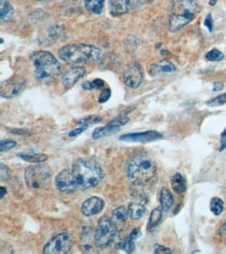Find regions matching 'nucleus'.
<instances>
[{
  "mask_svg": "<svg viewBox=\"0 0 226 254\" xmlns=\"http://www.w3.org/2000/svg\"><path fill=\"white\" fill-rule=\"evenodd\" d=\"M125 86L130 88H137L144 80V72L140 63L131 64L125 69L123 74Z\"/></svg>",
  "mask_w": 226,
  "mask_h": 254,
  "instance_id": "11",
  "label": "nucleus"
},
{
  "mask_svg": "<svg viewBox=\"0 0 226 254\" xmlns=\"http://www.w3.org/2000/svg\"><path fill=\"white\" fill-rule=\"evenodd\" d=\"M84 67H75L68 70L62 77V82L65 88H71L86 74Z\"/></svg>",
  "mask_w": 226,
  "mask_h": 254,
  "instance_id": "14",
  "label": "nucleus"
},
{
  "mask_svg": "<svg viewBox=\"0 0 226 254\" xmlns=\"http://www.w3.org/2000/svg\"><path fill=\"white\" fill-rule=\"evenodd\" d=\"M73 239L69 234L63 232L58 234L44 246L45 254H64L70 251L73 247Z\"/></svg>",
  "mask_w": 226,
  "mask_h": 254,
  "instance_id": "8",
  "label": "nucleus"
},
{
  "mask_svg": "<svg viewBox=\"0 0 226 254\" xmlns=\"http://www.w3.org/2000/svg\"><path fill=\"white\" fill-rule=\"evenodd\" d=\"M129 217L133 220H138L146 213V209L144 205L138 203H131L128 207Z\"/></svg>",
  "mask_w": 226,
  "mask_h": 254,
  "instance_id": "24",
  "label": "nucleus"
},
{
  "mask_svg": "<svg viewBox=\"0 0 226 254\" xmlns=\"http://www.w3.org/2000/svg\"><path fill=\"white\" fill-rule=\"evenodd\" d=\"M105 0H85V7L89 12L101 14L103 11Z\"/></svg>",
  "mask_w": 226,
  "mask_h": 254,
  "instance_id": "23",
  "label": "nucleus"
},
{
  "mask_svg": "<svg viewBox=\"0 0 226 254\" xmlns=\"http://www.w3.org/2000/svg\"><path fill=\"white\" fill-rule=\"evenodd\" d=\"M206 104H207L208 106L211 107V108H214V107L222 106H224V105H226V93H224L223 94L220 95V96L208 101Z\"/></svg>",
  "mask_w": 226,
  "mask_h": 254,
  "instance_id": "29",
  "label": "nucleus"
},
{
  "mask_svg": "<svg viewBox=\"0 0 226 254\" xmlns=\"http://www.w3.org/2000/svg\"><path fill=\"white\" fill-rule=\"evenodd\" d=\"M88 125H80V127L76 128V129H73L69 134V137H75L76 136L80 135L82 132L86 131L88 129Z\"/></svg>",
  "mask_w": 226,
  "mask_h": 254,
  "instance_id": "36",
  "label": "nucleus"
},
{
  "mask_svg": "<svg viewBox=\"0 0 226 254\" xmlns=\"http://www.w3.org/2000/svg\"><path fill=\"white\" fill-rule=\"evenodd\" d=\"M51 170L43 164L33 165L26 168L25 180L27 185L32 189H41L51 182Z\"/></svg>",
  "mask_w": 226,
  "mask_h": 254,
  "instance_id": "6",
  "label": "nucleus"
},
{
  "mask_svg": "<svg viewBox=\"0 0 226 254\" xmlns=\"http://www.w3.org/2000/svg\"><path fill=\"white\" fill-rule=\"evenodd\" d=\"M11 170L3 163L0 164V178L2 181H6L11 176Z\"/></svg>",
  "mask_w": 226,
  "mask_h": 254,
  "instance_id": "32",
  "label": "nucleus"
},
{
  "mask_svg": "<svg viewBox=\"0 0 226 254\" xmlns=\"http://www.w3.org/2000/svg\"><path fill=\"white\" fill-rule=\"evenodd\" d=\"M142 234V231L140 229L135 228L123 241L116 244L115 248L116 249L122 250L127 253H132L135 248V241L140 238Z\"/></svg>",
  "mask_w": 226,
  "mask_h": 254,
  "instance_id": "16",
  "label": "nucleus"
},
{
  "mask_svg": "<svg viewBox=\"0 0 226 254\" xmlns=\"http://www.w3.org/2000/svg\"><path fill=\"white\" fill-rule=\"evenodd\" d=\"M177 71V67L169 60L164 59L151 65L150 68V74L156 75L160 73H173Z\"/></svg>",
  "mask_w": 226,
  "mask_h": 254,
  "instance_id": "17",
  "label": "nucleus"
},
{
  "mask_svg": "<svg viewBox=\"0 0 226 254\" xmlns=\"http://www.w3.org/2000/svg\"><path fill=\"white\" fill-rule=\"evenodd\" d=\"M14 13L13 7L7 0L0 1V18L3 22H9L12 19Z\"/></svg>",
  "mask_w": 226,
  "mask_h": 254,
  "instance_id": "22",
  "label": "nucleus"
},
{
  "mask_svg": "<svg viewBox=\"0 0 226 254\" xmlns=\"http://www.w3.org/2000/svg\"><path fill=\"white\" fill-rule=\"evenodd\" d=\"M153 248L154 254H173L175 252L173 250L165 248V246L160 245L159 244H154Z\"/></svg>",
  "mask_w": 226,
  "mask_h": 254,
  "instance_id": "34",
  "label": "nucleus"
},
{
  "mask_svg": "<svg viewBox=\"0 0 226 254\" xmlns=\"http://www.w3.org/2000/svg\"><path fill=\"white\" fill-rule=\"evenodd\" d=\"M156 166L153 159L146 153L135 155L127 166V177L133 185H142L155 175Z\"/></svg>",
  "mask_w": 226,
  "mask_h": 254,
  "instance_id": "2",
  "label": "nucleus"
},
{
  "mask_svg": "<svg viewBox=\"0 0 226 254\" xmlns=\"http://www.w3.org/2000/svg\"><path fill=\"white\" fill-rule=\"evenodd\" d=\"M117 227L113 221L104 216L98 220L94 239L96 247L105 248L113 242L116 235Z\"/></svg>",
  "mask_w": 226,
  "mask_h": 254,
  "instance_id": "7",
  "label": "nucleus"
},
{
  "mask_svg": "<svg viewBox=\"0 0 226 254\" xmlns=\"http://www.w3.org/2000/svg\"><path fill=\"white\" fill-rule=\"evenodd\" d=\"M172 189L177 195H181L186 191L187 183L185 178L180 173H176L171 179Z\"/></svg>",
  "mask_w": 226,
  "mask_h": 254,
  "instance_id": "19",
  "label": "nucleus"
},
{
  "mask_svg": "<svg viewBox=\"0 0 226 254\" xmlns=\"http://www.w3.org/2000/svg\"><path fill=\"white\" fill-rule=\"evenodd\" d=\"M82 87L84 90L86 91H91L92 89H94L92 82H90L89 81H85L84 82H83Z\"/></svg>",
  "mask_w": 226,
  "mask_h": 254,
  "instance_id": "41",
  "label": "nucleus"
},
{
  "mask_svg": "<svg viewBox=\"0 0 226 254\" xmlns=\"http://www.w3.org/2000/svg\"><path fill=\"white\" fill-rule=\"evenodd\" d=\"M119 131H120V127L112 121L104 127L96 128L92 133V138L94 140L101 139V138L113 135Z\"/></svg>",
  "mask_w": 226,
  "mask_h": 254,
  "instance_id": "18",
  "label": "nucleus"
},
{
  "mask_svg": "<svg viewBox=\"0 0 226 254\" xmlns=\"http://www.w3.org/2000/svg\"><path fill=\"white\" fill-rule=\"evenodd\" d=\"M92 84L93 88L96 89V90H103L104 86H105V82H104L103 79L100 78L94 79L92 81Z\"/></svg>",
  "mask_w": 226,
  "mask_h": 254,
  "instance_id": "37",
  "label": "nucleus"
},
{
  "mask_svg": "<svg viewBox=\"0 0 226 254\" xmlns=\"http://www.w3.org/2000/svg\"><path fill=\"white\" fill-rule=\"evenodd\" d=\"M129 217L128 209L125 206H120L115 209L112 213V217L118 222H124Z\"/></svg>",
  "mask_w": 226,
  "mask_h": 254,
  "instance_id": "26",
  "label": "nucleus"
},
{
  "mask_svg": "<svg viewBox=\"0 0 226 254\" xmlns=\"http://www.w3.org/2000/svg\"><path fill=\"white\" fill-rule=\"evenodd\" d=\"M199 12V5L196 0H173L169 21L170 32L182 30L194 20Z\"/></svg>",
  "mask_w": 226,
  "mask_h": 254,
  "instance_id": "4",
  "label": "nucleus"
},
{
  "mask_svg": "<svg viewBox=\"0 0 226 254\" xmlns=\"http://www.w3.org/2000/svg\"><path fill=\"white\" fill-rule=\"evenodd\" d=\"M1 43L2 44L3 42V40L2 38H1Z\"/></svg>",
  "mask_w": 226,
  "mask_h": 254,
  "instance_id": "46",
  "label": "nucleus"
},
{
  "mask_svg": "<svg viewBox=\"0 0 226 254\" xmlns=\"http://www.w3.org/2000/svg\"><path fill=\"white\" fill-rule=\"evenodd\" d=\"M17 145L15 141H11V140H2L1 141V147H0V151L1 152H7V151L11 150L14 148Z\"/></svg>",
  "mask_w": 226,
  "mask_h": 254,
  "instance_id": "30",
  "label": "nucleus"
},
{
  "mask_svg": "<svg viewBox=\"0 0 226 254\" xmlns=\"http://www.w3.org/2000/svg\"><path fill=\"white\" fill-rule=\"evenodd\" d=\"M131 0H108V9L110 15L119 17L125 14L129 11Z\"/></svg>",
  "mask_w": 226,
  "mask_h": 254,
  "instance_id": "15",
  "label": "nucleus"
},
{
  "mask_svg": "<svg viewBox=\"0 0 226 254\" xmlns=\"http://www.w3.org/2000/svg\"><path fill=\"white\" fill-rule=\"evenodd\" d=\"M204 25L206 27H207L208 30H209L210 32H213L214 30V21L212 19L211 13L208 14L205 19L204 21Z\"/></svg>",
  "mask_w": 226,
  "mask_h": 254,
  "instance_id": "35",
  "label": "nucleus"
},
{
  "mask_svg": "<svg viewBox=\"0 0 226 254\" xmlns=\"http://www.w3.org/2000/svg\"><path fill=\"white\" fill-rule=\"evenodd\" d=\"M163 135L159 132L148 131L142 133L125 134L120 136L119 140L127 143H150L162 139Z\"/></svg>",
  "mask_w": 226,
  "mask_h": 254,
  "instance_id": "12",
  "label": "nucleus"
},
{
  "mask_svg": "<svg viewBox=\"0 0 226 254\" xmlns=\"http://www.w3.org/2000/svg\"><path fill=\"white\" fill-rule=\"evenodd\" d=\"M30 59L35 67V77L41 82H51L61 73V64L51 52L38 50L33 52Z\"/></svg>",
  "mask_w": 226,
  "mask_h": 254,
  "instance_id": "1",
  "label": "nucleus"
},
{
  "mask_svg": "<svg viewBox=\"0 0 226 254\" xmlns=\"http://www.w3.org/2000/svg\"><path fill=\"white\" fill-rule=\"evenodd\" d=\"M112 91L110 88H105L102 90L101 94H100L99 98H98V102L100 104H104L106 102H108L111 97Z\"/></svg>",
  "mask_w": 226,
  "mask_h": 254,
  "instance_id": "33",
  "label": "nucleus"
},
{
  "mask_svg": "<svg viewBox=\"0 0 226 254\" xmlns=\"http://www.w3.org/2000/svg\"><path fill=\"white\" fill-rule=\"evenodd\" d=\"M102 50L95 46L86 44H69L58 52L60 59L69 65L94 63L99 61Z\"/></svg>",
  "mask_w": 226,
  "mask_h": 254,
  "instance_id": "3",
  "label": "nucleus"
},
{
  "mask_svg": "<svg viewBox=\"0 0 226 254\" xmlns=\"http://www.w3.org/2000/svg\"><path fill=\"white\" fill-rule=\"evenodd\" d=\"M224 209V201L219 197H214L210 201V210L213 214L218 216L222 213Z\"/></svg>",
  "mask_w": 226,
  "mask_h": 254,
  "instance_id": "27",
  "label": "nucleus"
},
{
  "mask_svg": "<svg viewBox=\"0 0 226 254\" xmlns=\"http://www.w3.org/2000/svg\"><path fill=\"white\" fill-rule=\"evenodd\" d=\"M221 141H220V151L222 152L226 149V129L221 134Z\"/></svg>",
  "mask_w": 226,
  "mask_h": 254,
  "instance_id": "38",
  "label": "nucleus"
},
{
  "mask_svg": "<svg viewBox=\"0 0 226 254\" xmlns=\"http://www.w3.org/2000/svg\"><path fill=\"white\" fill-rule=\"evenodd\" d=\"M101 120L100 116L98 115H91L88 116L84 118V119L80 120L78 122V125H88L90 124H95L98 123Z\"/></svg>",
  "mask_w": 226,
  "mask_h": 254,
  "instance_id": "31",
  "label": "nucleus"
},
{
  "mask_svg": "<svg viewBox=\"0 0 226 254\" xmlns=\"http://www.w3.org/2000/svg\"><path fill=\"white\" fill-rule=\"evenodd\" d=\"M219 232L220 234H221L222 236H226V221L220 227Z\"/></svg>",
  "mask_w": 226,
  "mask_h": 254,
  "instance_id": "42",
  "label": "nucleus"
},
{
  "mask_svg": "<svg viewBox=\"0 0 226 254\" xmlns=\"http://www.w3.org/2000/svg\"><path fill=\"white\" fill-rule=\"evenodd\" d=\"M162 219V211L159 209H154L151 213L149 218L147 229L149 231H152L159 225Z\"/></svg>",
  "mask_w": 226,
  "mask_h": 254,
  "instance_id": "25",
  "label": "nucleus"
},
{
  "mask_svg": "<svg viewBox=\"0 0 226 254\" xmlns=\"http://www.w3.org/2000/svg\"><path fill=\"white\" fill-rule=\"evenodd\" d=\"M224 89V84L222 82L217 81L213 85V90L214 92H219V91L223 90Z\"/></svg>",
  "mask_w": 226,
  "mask_h": 254,
  "instance_id": "40",
  "label": "nucleus"
},
{
  "mask_svg": "<svg viewBox=\"0 0 226 254\" xmlns=\"http://www.w3.org/2000/svg\"><path fill=\"white\" fill-rule=\"evenodd\" d=\"M55 185L59 191L65 194L74 193L78 187L74 174L69 170H63L57 174L55 178Z\"/></svg>",
  "mask_w": 226,
  "mask_h": 254,
  "instance_id": "10",
  "label": "nucleus"
},
{
  "mask_svg": "<svg viewBox=\"0 0 226 254\" xmlns=\"http://www.w3.org/2000/svg\"><path fill=\"white\" fill-rule=\"evenodd\" d=\"M6 193H7V189H5V187H0V196H1V197H0V198H1V199H3V197H4V196L5 195V194H6Z\"/></svg>",
  "mask_w": 226,
  "mask_h": 254,
  "instance_id": "43",
  "label": "nucleus"
},
{
  "mask_svg": "<svg viewBox=\"0 0 226 254\" xmlns=\"http://www.w3.org/2000/svg\"><path fill=\"white\" fill-rule=\"evenodd\" d=\"M160 203H161L162 210L164 212H168L172 208L174 204L173 195L167 187L162 188L160 194Z\"/></svg>",
  "mask_w": 226,
  "mask_h": 254,
  "instance_id": "20",
  "label": "nucleus"
},
{
  "mask_svg": "<svg viewBox=\"0 0 226 254\" xmlns=\"http://www.w3.org/2000/svg\"><path fill=\"white\" fill-rule=\"evenodd\" d=\"M37 1H40V2H50L54 0H37Z\"/></svg>",
  "mask_w": 226,
  "mask_h": 254,
  "instance_id": "45",
  "label": "nucleus"
},
{
  "mask_svg": "<svg viewBox=\"0 0 226 254\" xmlns=\"http://www.w3.org/2000/svg\"><path fill=\"white\" fill-rule=\"evenodd\" d=\"M105 202L99 197L93 196L87 199L82 203L81 213L86 217H90L99 214L104 208Z\"/></svg>",
  "mask_w": 226,
  "mask_h": 254,
  "instance_id": "13",
  "label": "nucleus"
},
{
  "mask_svg": "<svg viewBox=\"0 0 226 254\" xmlns=\"http://www.w3.org/2000/svg\"><path fill=\"white\" fill-rule=\"evenodd\" d=\"M83 234H84V236H83L86 238L87 237H92V232H90V230L88 229L85 230V231ZM83 243H86V245H85V250H89L90 249V248H91V244L87 242L86 240H85V239H83Z\"/></svg>",
  "mask_w": 226,
  "mask_h": 254,
  "instance_id": "39",
  "label": "nucleus"
},
{
  "mask_svg": "<svg viewBox=\"0 0 226 254\" xmlns=\"http://www.w3.org/2000/svg\"><path fill=\"white\" fill-rule=\"evenodd\" d=\"M218 0H209V4L211 6H214L217 3Z\"/></svg>",
  "mask_w": 226,
  "mask_h": 254,
  "instance_id": "44",
  "label": "nucleus"
},
{
  "mask_svg": "<svg viewBox=\"0 0 226 254\" xmlns=\"http://www.w3.org/2000/svg\"><path fill=\"white\" fill-rule=\"evenodd\" d=\"M206 59L210 62H220L224 58V54L219 50L213 48L206 53Z\"/></svg>",
  "mask_w": 226,
  "mask_h": 254,
  "instance_id": "28",
  "label": "nucleus"
},
{
  "mask_svg": "<svg viewBox=\"0 0 226 254\" xmlns=\"http://www.w3.org/2000/svg\"><path fill=\"white\" fill-rule=\"evenodd\" d=\"M72 172L78 187L82 189L95 187L104 178L100 167L86 159L77 160L73 164Z\"/></svg>",
  "mask_w": 226,
  "mask_h": 254,
  "instance_id": "5",
  "label": "nucleus"
},
{
  "mask_svg": "<svg viewBox=\"0 0 226 254\" xmlns=\"http://www.w3.org/2000/svg\"><path fill=\"white\" fill-rule=\"evenodd\" d=\"M17 156L27 162L34 163V164L44 162L47 160V155L42 153L21 152L17 153Z\"/></svg>",
  "mask_w": 226,
  "mask_h": 254,
  "instance_id": "21",
  "label": "nucleus"
},
{
  "mask_svg": "<svg viewBox=\"0 0 226 254\" xmlns=\"http://www.w3.org/2000/svg\"><path fill=\"white\" fill-rule=\"evenodd\" d=\"M26 88V80L19 75H15L1 83L0 94L5 99L15 98Z\"/></svg>",
  "mask_w": 226,
  "mask_h": 254,
  "instance_id": "9",
  "label": "nucleus"
}]
</instances>
